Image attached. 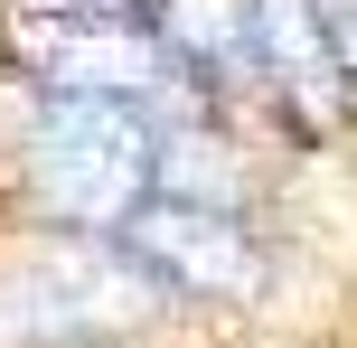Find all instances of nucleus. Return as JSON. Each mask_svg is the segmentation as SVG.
Masks as SVG:
<instances>
[{
  "label": "nucleus",
  "instance_id": "obj_4",
  "mask_svg": "<svg viewBox=\"0 0 357 348\" xmlns=\"http://www.w3.org/2000/svg\"><path fill=\"white\" fill-rule=\"evenodd\" d=\"M254 66H264V85L291 104L301 132H329L339 104L357 94L339 47H329V29H320V0H254Z\"/></svg>",
  "mask_w": 357,
  "mask_h": 348
},
{
  "label": "nucleus",
  "instance_id": "obj_3",
  "mask_svg": "<svg viewBox=\"0 0 357 348\" xmlns=\"http://www.w3.org/2000/svg\"><path fill=\"white\" fill-rule=\"evenodd\" d=\"M113 236H123V255L142 264L151 282H169V292H197V301L264 292V245H254V226L235 217V207H216V198H169V188H151Z\"/></svg>",
  "mask_w": 357,
  "mask_h": 348
},
{
  "label": "nucleus",
  "instance_id": "obj_7",
  "mask_svg": "<svg viewBox=\"0 0 357 348\" xmlns=\"http://www.w3.org/2000/svg\"><path fill=\"white\" fill-rule=\"evenodd\" d=\"M320 29H329V47H339L348 85H357V0H320Z\"/></svg>",
  "mask_w": 357,
  "mask_h": 348
},
{
  "label": "nucleus",
  "instance_id": "obj_5",
  "mask_svg": "<svg viewBox=\"0 0 357 348\" xmlns=\"http://www.w3.org/2000/svg\"><path fill=\"white\" fill-rule=\"evenodd\" d=\"M160 29H169L178 66L207 75V85L254 66V0H160Z\"/></svg>",
  "mask_w": 357,
  "mask_h": 348
},
{
  "label": "nucleus",
  "instance_id": "obj_1",
  "mask_svg": "<svg viewBox=\"0 0 357 348\" xmlns=\"http://www.w3.org/2000/svg\"><path fill=\"white\" fill-rule=\"evenodd\" d=\"M0 47L38 75V94H123V104L169 113L188 85L160 0H10Z\"/></svg>",
  "mask_w": 357,
  "mask_h": 348
},
{
  "label": "nucleus",
  "instance_id": "obj_2",
  "mask_svg": "<svg viewBox=\"0 0 357 348\" xmlns=\"http://www.w3.org/2000/svg\"><path fill=\"white\" fill-rule=\"evenodd\" d=\"M29 188L66 226H113L160 188V113L123 94H47L29 123Z\"/></svg>",
  "mask_w": 357,
  "mask_h": 348
},
{
  "label": "nucleus",
  "instance_id": "obj_6",
  "mask_svg": "<svg viewBox=\"0 0 357 348\" xmlns=\"http://www.w3.org/2000/svg\"><path fill=\"white\" fill-rule=\"evenodd\" d=\"M160 188H169V198H216V207H235V151L169 113V123H160Z\"/></svg>",
  "mask_w": 357,
  "mask_h": 348
}]
</instances>
